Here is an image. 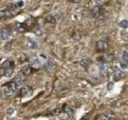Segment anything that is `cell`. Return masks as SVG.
<instances>
[{"label":"cell","mask_w":128,"mask_h":120,"mask_svg":"<svg viewBox=\"0 0 128 120\" xmlns=\"http://www.w3.org/2000/svg\"><path fill=\"white\" fill-rule=\"evenodd\" d=\"M45 20L46 22H50L52 24L55 23V18L54 17H52V16H47V17L45 18Z\"/></svg>","instance_id":"603a6c76"},{"label":"cell","mask_w":128,"mask_h":120,"mask_svg":"<svg viewBox=\"0 0 128 120\" xmlns=\"http://www.w3.org/2000/svg\"><path fill=\"white\" fill-rule=\"evenodd\" d=\"M2 73L3 76L9 78L14 73V68H7V69H2Z\"/></svg>","instance_id":"2e32d148"},{"label":"cell","mask_w":128,"mask_h":120,"mask_svg":"<svg viewBox=\"0 0 128 120\" xmlns=\"http://www.w3.org/2000/svg\"><path fill=\"white\" fill-rule=\"evenodd\" d=\"M17 86L13 82H9L2 86V94L4 96H10L17 90Z\"/></svg>","instance_id":"6da1fadb"},{"label":"cell","mask_w":128,"mask_h":120,"mask_svg":"<svg viewBox=\"0 0 128 120\" xmlns=\"http://www.w3.org/2000/svg\"><path fill=\"white\" fill-rule=\"evenodd\" d=\"M90 64V61L88 59H82L80 61V65H81L82 67H86L88 66V65Z\"/></svg>","instance_id":"44dd1931"},{"label":"cell","mask_w":128,"mask_h":120,"mask_svg":"<svg viewBox=\"0 0 128 120\" xmlns=\"http://www.w3.org/2000/svg\"><path fill=\"white\" fill-rule=\"evenodd\" d=\"M15 5L17 6V7H22L24 6V2L23 0H18L15 2Z\"/></svg>","instance_id":"cb8c5ba5"},{"label":"cell","mask_w":128,"mask_h":120,"mask_svg":"<svg viewBox=\"0 0 128 120\" xmlns=\"http://www.w3.org/2000/svg\"><path fill=\"white\" fill-rule=\"evenodd\" d=\"M103 11H102V8L99 6H95L90 10V14L94 18H98L100 15H102Z\"/></svg>","instance_id":"52a82bcc"},{"label":"cell","mask_w":128,"mask_h":120,"mask_svg":"<svg viewBox=\"0 0 128 120\" xmlns=\"http://www.w3.org/2000/svg\"><path fill=\"white\" fill-rule=\"evenodd\" d=\"M120 66L122 69H126L128 66V52L126 50L122 51L120 59Z\"/></svg>","instance_id":"3957f363"},{"label":"cell","mask_w":128,"mask_h":120,"mask_svg":"<svg viewBox=\"0 0 128 120\" xmlns=\"http://www.w3.org/2000/svg\"><path fill=\"white\" fill-rule=\"evenodd\" d=\"M12 16L11 12L7 10H0V18H10Z\"/></svg>","instance_id":"9a60e30c"},{"label":"cell","mask_w":128,"mask_h":120,"mask_svg":"<svg viewBox=\"0 0 128 120\" xmlns=\"http://www.w3.org/2000/svg\"><path fill=\"white\" fill-rule=\"evenodd\" d=\"M62 113H65L68 116H72L74 114V110L73 109H72L71 107H70L69 106H67V105H63L62 107Z\"/></svg>","instance_id":"7c38bea8"},{"label":"cell","mask_w":128,"mask_h":120,"mask_svg":"<svg viewBox=\"0 0 128 120\" xmlns=\"http://www.w3.org/2000/svg\"><path fill=\"white\" fill-rule=\"evenodd\" d=\"M1 74H2V73L1 72V69H0V75H1Z\"/></svg>","instance_id":"f1b7e54d"},{"label":"cell","mask_w":128,"mask_h":120,"mask_svg":"<svg viewBox=\"0 0 128 120\" xmlns=\"http://www.w3.org/2000/svg\"><path fill=\"white\" fill-rule=\"evenodd\" d=\"M118 26L121 28H123V29H126V28H128V20L123 19L122 21H120L118 22Z\"/></svg>","instance_id":"ac0fdd59"},{"label":"cell","mask_w":128,"mask_h":120,"mask_svg":"<svg viewBox=\"0 0 128 120\" xmlns=\"http://www.w3.org/2000/svg\"><path fill=\"white\" fill-rule=\"evenodd\" d=\"M112 77H113V80L114 82H118L126 77V73L122 70H117L113 73Z\"/></svg>","instance_id":"5b68a950"},{"label":"cell","mask_w":128,"mask_h":120,"mask_svg":"<svg viewBox=\"0 0 128 120\" xmlns=\"http://www.w3.org/2000/svg\"><path fill=\"white\" fill-rule=\"evenodd\" d=\"M42 64V60L38 57H32L30 58V65L33 67H39Z\"/></svg>","instance_id":"9c48e42d"},{"label":"cell","mask_w":128,"mask_h":120,"mask_svg":"<svg viewBox=\"0 0 128 120\" xmlns=\"http://www.w3.org/2000/svg\"><path fill=\"white\" fill-rule=\"evenodd\" d=\"M13 28L15 31L19 32V33H22V32L26 30V25L25 23H22V22H15L13 26Z\"/></svg>","instance_id":"8992f818"},{"label":"cell","mask_w":128,"mask_h":120,"mask_svg":"<svg viewBox=\"0 0 128 120\" xmlns=\"http://www.w3.org/2000/svg\"><path fill=\"white\" fill-rule=\"evenodd\" d=\"M71 2H74V3H78V2H80L82 1V0H70Z\"/></svg>","instance_id":"4316f807"},{"label":"cell","mask_w":128,"mask_h":120,"mask_svg":"<svg viewBox=\"0 0 128 120\" xmlns=\"http://www.w3.org/2000/svg\"><path fill=\"white\" fill-rule=\"evenodd\" d=\"M14 112V108H12V107H10L9 109L6 110V113L8 115H11Z\"/></svg>","instance_id":"d4e9b609"},{"label":"cell","mask_w":128,"mask_h":120,"mask_svg":"<svg viewBox=\"0 0 128 120\" xmlns=\"http://www.w3.org/2000/svg\"><path fill=\"white\" fill-rule=\"evenodd\" d=\"M98 120H112V117H111V115L108 114L102 113L101 114H99Z\"/></svg>","instance_id":"e0dca14e"},{"label":"cell","mask_w":128,"mask_h":120,"mask_svg":"<svg viewBox=\"0 0 128 120\" xmlns=\"http://www.w3.org/2000/svg\"><path fill=\"white\" fill-rule=\"evenodd\" d=\"M118 1L119 2H123L124 1H126V0H118Z\"/></svg>","instance_id":"83f0119b"},{"label":"cell","mask_w":128,"mask_h":120,"mask_svg":"<svg viewBox=\"0 0 128 120\" xmlns=\"http://www.w3.org/2000/svg\"><path fill=\"white\" fill-rule=\"evenodd\" d=\"M52 65H53V64H52V62L50 61H46L43 62L42 66L45 68V69H50V68H51Z\"/></svg>","instance_id":"7402d4cb"},{"label":"cell","mask_w":128,"mask_h":120,"mask_svg":"<svg viewBox=\"0 0 128 120\" xmlns=\"http://www.w3.org/2000/svg\"><path fill=\"white\" fill-rule=\"evenodd\" d=\"M17 6L15 5V3H13V2H11V3H9L8 4V6H7V10H9V11H14L16 9H17Z\"/></svg>","instance_id":"d6986e66"},{"label":"cell","mask_w":128,"mask_h":120,"mask_svg":"<svg viewBox=\"0 0 128 120\" xmlns=\"http://www.w3.org/2000/svg\"><path fill=\"white\" fill-rule=\"evenodd\" d=\"M25 81H26V77H25V75H23V74L16 76L13 80V82L16 84L17 86H22V84L25 82Z\"/></svg>","instance_id":"30bf717a"},{"label":"cell","mask_w":128,"mask_h":120,"mask_svg":"<svg viewBox=\"0 0 128 120\" xmlns=\"http://www.w3.org/2000/svg\"><path fill=\"white\" fill-rule=\"evenodd\" d=\"M2 69H7V68H14V62L11 60L7 59L6 61H4L2 64Z\"/></svg>","instance_id":"5bb4252c"},{"label":"cell","mask_w":128,"mask_h":120,"mask_svg":"<svg viewBox=\"0 0 128 120\" xmlns=\"http://www.w3.org/2000/svg\"><path fill=\"white\" fill-rule=\"evenodd\" d=\"M108 45L107 42L104 40H99V41L97 42L96 43V48H97L98 51H105L106 50Z\"/></svg>","instance_id":"ba28073f"},{"label":"cell","mask_w":128,"mask_h":120,"mask_svg":"<svg viewBox=\"0 0 128 120\" xmlns=\"http://www.w3.org/2000/svg\"><path fill=\"white\" fill-rule=\"evenodd\" d=\"M11 36V30L8 27H2L0 29V40L8 39Z\"/></svg>","instance_id":"277c9868"},{"label":"cell","mask_w":128,"mask_h":120,"mask_svg":"<svg viewBox=\"0 0 128 120\" xmlns=\"http://www.w3.org/2000/svg\"><path fill=\"white\" fill-rule=\"evenodd\" d=\"M34 90L33 88L30 86H23L21 90H20V95L22 98H29L33 94Z\"/></svg>","instance_id":"7a4b0ae2"},{"label":"cell","mask_w":128,"mask_h":120,"mask_svg":"<svg viewBox=\"0 0 128 120\" xmlns=\"http://www.w3.org/2000/svg\"><path fill=\"white\" fill-rule=\"evenodd\" d=\"M32 30H33V33H34V34L38 35V36L42 35V30L41 29H40V28H39L38 26H35Z\"/></svg>","instance_id":"ffe728a7"},{"label":"cell","mask_w":128,"mask_h":120,"mask_svg":"<svg viewBox=\"0 0 128 120\" xmlns=\"http://www.w3.org/2000/svg\"><path fill=\"white\" fill-rule=\"evenodd\" d=\"M113 87H114V83L113 82H110L107 85V90H111L112 89H113Z\"/></svg>","instance_id":"484cf974"},{"label":"cell","mask_w":128,"mask_h":120,"mask_svg":"<svg viewBox=\"0 0 128 120\" xmlns=\"http://www.w3.org/2000/svg\"><path fill=\"white\" fill-rule=\"evenodd\" d=\"M22 73L23 75L25 76H28V75H30L32 73H33L34 69L32 68V66L30 65H25L22 67Z\"/></svg>","instance_id":"8fae6325"},{"label":"cell","mask_w":128,"mask_h":120,"mask_svg":"<svg viewBox=\"0 0 128 120\" xmlns=\"http://www.w3.org/2000/svg\"><path fill=\"white\" fill-rule=\"evenodd\" d=\"M26 45L28 46V48H30V49H32V50H35L38 48V42L35 41V40H33V39H29L27 41V43Z\"/></svg>","instance_id":"4fadbf2b"}]
</instances>
